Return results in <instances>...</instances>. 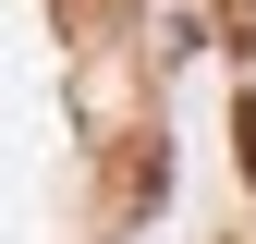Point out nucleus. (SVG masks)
Returning <instances> with one entry per match:
<instances>
[{
	"instance_id": "1",
	"label": "nucleus",
	"mask_w": 256,
	"mask_h": 244,
	"mask_svg": "<svg viewBox=\"0 0 256 244\" xmlns=\"http://www.w3.org/2000/svg\"><path fill=\"white\" fill-rule=\"evenodd\" d=\"M0 110L158 122L146 0H0Z\"/></svg>"
}]
</instances>
